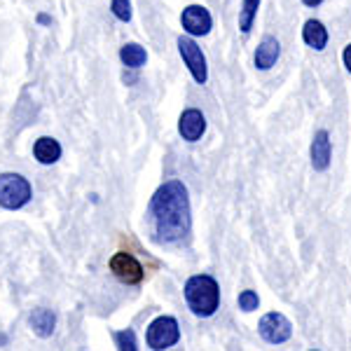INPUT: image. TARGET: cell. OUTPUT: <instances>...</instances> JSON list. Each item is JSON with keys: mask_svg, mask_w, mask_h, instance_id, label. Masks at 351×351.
Instances as JSON below:
<instances>
[{"mask_svg": "<svg viewBox=\"0 0 351 351\" xmlns=\"http://www.w3.org/2000/svg\"><path fill=\"white\" fill-rule=\"evenodd\" d=\"M152 239L157 243H178L190 234V197L183 180H167L155 190L148 206Z\"/></svg>", "mask_w": 351, "mask_h": 351, "instance_id": "obj_1", "label": "cell"}, {"mask_svg": "<svg viewBox=\"0 0 351 351\" xmlns=\"http://www.w3.org/2000/svg\"><path fill=\"white\" fill-rule=\"evenodd\" d=\"M185 302L195 316L208 319L220 307V286L211 274H195L185 281Z\"/></svg>", "mask_w": 351, "mask_h": 351, "instance_id": "obj_2", "label": "cell"}, {"mask_svg": "<svg viewBox=\"0 0 351 351\" xmlns=\"http://www.w3.org/2000/svg\"><path fill=\"white\" fill-rule=\"evenodd\" d=\"M33 197L31 183L21 173H0V206L16 211Z\"/></svg>", "mask_w": 351, "mask_h": 351, "instance_id": "obj_3", "label": "cell"}, {"mask_svg": "<svg viewBox=\"0 0 351 351\" xmlns=\"http://www.w3.org/2000/svg\"><path fill=\"white\" fill-rule=\"evenodd\" d=\"M178 339H180V328L173 316H157V319L148 326V332H145L148 347L157 349V351L171 349L173 344H178Z\"/></svg>", "mask_w": 351, "mask_h": 351, "instance_id": "obj_4", "label": "cell"}, {"mask_svg": "<svg viewBox=\"0 0 351 351\" xmlns=\"http://www.w3.org/2000/svg\"><path fill=\"white\" fill-rule=\"evenodd\" d=\"M178 52H180V59L185 61V66H188L190 75L195 77L197 84H206L208 80V66H206V56H204L202 47L197 45L192 38H178Z\"/></svg>", "mask_w": 351, "mask_h": 351, "instance_id": "obj_5", "label": "cell"}, {"mask_svg": "<svg viewBox=\"0 0 351 351\" xmlns=\"http://www.w3.org/2000/svg\"><path fill=\"white\" fill-rule=\"evenodd\" d=\"M258 332H260V337H263L265 342L284 344L293 335V324L286 319L284 314H281V311H269V314H265L263 319H260Z\"/></svg>", "mask_w": 351, "mask_h": 351, "instance_id": "obj_6", "label": "cell"}, {"mask_svg": "<svg viewBox=\"0 0 351 351\" xmlns=\"http://www.w3.org/2000/svg\"><path fill=\"white\" fill-rule=\"evenodd\" d=\"M108 267H110L112 274H115V279H120L122 284H127V286H138L141 281L145 279L143 265H141L132 253L117 251L115 256L110 258Z\"/></svg>", "mask_w": 351, "mask_h": 351, "instance_id": "obj_7", "label": "cell"}, {"mask_svg": "<svg viewBox=\"0 0 351 351\" xmlns=\"http://www.w3.org/2000/svg\"><path fill=\"white\" fill-rule=\"evenodd\" d=\"M180 24H183L185 31L190 33L192 38L197 36H208L213 28V19L211 12H208L204 5H188L180 14Z\"/></svg>", "mask_w": 351, "mask_h": 351, "instance_id": "obj_8", "label": "cell"}, {"mask_svg": "<svg viewBox=\"0 0 351 351\" xmlns=\"http://www.w3.org/2000/svg\"><path fill=\"white\" fill-rule=\"evenodd\" d=\"M309 160L314 171H328L332 160V143H330V134L326 129H319L311 138V148H309Z\"/></svg>", "mask_w": 351, "mask_h": 351, "instance_id": "obj_9", "label": "cell"}, {"mask_svg": "<svg viewBox=\"0 0 351 351\" xmlns=\"http://www.w3.org/2000/svg\"><path fill=\"white\" fill-rule=\"evenodd\" d=\"M204 132H206V117H204V112L197 108L183 110V115L178 120V134L183 136V141L195 143V141L202 138Z\"/></svg>", "mask_w": 351, "mask_h": 351, "instance_id": "obj_10", "label": "cell"}, {"mask_svg": "<svg viewBox=\"0 0 351 351\" xmlns=\"http://www.w3.org/2000/svg\"><path fill=\"white\" fill-rule=\"evenodd\" d=\"M279 56H281V43L276 40V38L267 36L258 45L256 56H253V64H256L258 71H269V68L279 61Z\"/></svg>", "mask_w": 351, "mask_h": 351, "instance_id": "obj_11", "label": "cell"}, {"mask_svg": "<svg viewBox=\"0 0 351 351\" xmlns=\"http://www.w3.org/2000/svg\"><path fill=\"white\" fill-rule=\"evenodd\" d=\"M302 40L307 47L316 49V52H324L328 45V28L321 24L319 19H309L302 26Z\"/></svg>", "mask_w": 351, "mask_h": 351, "instance_id": "obj_12", "label": "cell"}, {"mask_svg": "<svg viewBox=\"0 0 351 351\" xmlns=\"http://www.w3.org/2000/svg\"><path fill=\"white\" fill-rule=\"evenodd\" d=\"M33 155H36V160L40 164L59 162V157H61L59 141L52 138V136H40V138L36 141V145H33Z\"/></svg>", "mask_w": 351, "mask_h": 351, "instance_id": "obj_13", "label": "cell"}, {"mask_svg": "<svg viewBox=\"0 0 351 351\" xmlns=\"http://www.w3.org/2000/svg\"><path fill=\"white\" fill-rule=\"evenodd\" d=\"M28 324H31L33 332H36L38 337H49L56 328V314L52 309L40 307V309L33 311L31 319H28Z\"/></svg>", "mask_w": 351, "mask_h": 351, "instance_id": "obj_14", "label": "cell"}, {"mask_svg": "<svg viewBox=\"0 0 351 351\" xmlns=\"http://www.w3.org/2000/svg\"><path fill=\"white\" fill-rule=\"evenodd\" d=\"M120 59L127 68H141L148 61V52H145V47H141L138 43H127L120 49Z\"/></svg>", "mask_w": 351, "mask_h": 351, "instance_id": "obj_15", "label": "cell"}, {"mask_svg": "<svg viewBox=\"0 0 351 351\" xmlns=\"http://www.w3.org/2000/svg\"><path fill=\"white\" fill-rule=\"evenodd\" d=\"M260 10V0H241V10H239V31L243 36L251 33L253 24H256V16Z\"/></svg>", "mask_w": 351, "mask_h": 351, "instance_id": "obj_16", "label": "cell"}, {"mask_svg": "<svg viewBox=\"0 0 351 351\" xmlns=\"http://www.w3.org/2000/svg\"><path fill=\"white\" fill-rule=\"evenodd\" d=\"M112 337H115L117 349H122V351H136V349H138V342H136V332L132 330V328H127V330H117Z\"/></svg>", "mask_w": 351, "mask_h": 351, "instance_id": "obj_17", "label": "cell"}, {"mask_svg": "<svg viewBox=\"0 0 351 351\" xmlns=\"http://www.w3.org/2000/svg\"><path fill=\"white\" fill-rule=\"evenodd\" d=\"M110 12L120 21H132V0H110Z\"/></svg>", "mask_w": 351, "mask_h": 351, "instance_id": "obj_18", "label": "cell"}, {"mask_svg": "<svg viewBox=\"0 0 351 351\" xmlns=\"http://www.w3.org/2000/svg\"><path fill=\"white\" fill-rule=\"evenodd\" d=\"M260 307V298L256 291H243L239 293V309L241 311H256Z\"/></svg>", "mask_w": 351, "mask_h": 351, "instance_id": "obj_19", "label": "cell"}, {"mask_svg": "<svg viewBox=\"0 0 351 351\" xmlns=\"http://www.w3.org/2000/svg\"><path fill=\"white\" fill-rule=\"evenodd\" d=\"M342 61H344V66H347V71L351 73V43L344 47V52H342Z\"/></svg>", "mask_w": 351, "mask_h": 351, "instance_id": "obj_20", "label": "cell"}, {"mask_svg": "<svg viewBox=\"0 0 351 351\" xmlns=\"http://www.w3.org/2000/svg\"><path fill=\"white\" fill-rule=\"evenodd\" d=\"M321 3H324V0H302V5H307V8H319Z\"/></svg>", "mask_w": 351, "mask_h": 351, "instance_id": "obj_21", "label": "cell"}, {"mask_svg": "<svg viewBox=\"0 0 351 351\" xmlns=\"http://www.w3.org/2000/svg\"><path fill=\"white\" fill-rule=\"evenodd\" d=\"M38 21H40V24H52V19H49L47 14H38Z\"/></svg>", "mask_w": 351, "mask_h": 351, "instance_id": "obj_22", "label": "cell"}]
</instances>
